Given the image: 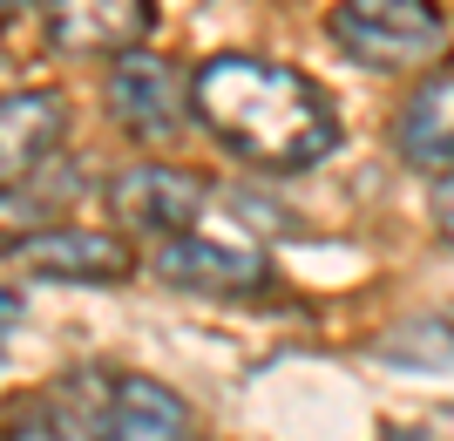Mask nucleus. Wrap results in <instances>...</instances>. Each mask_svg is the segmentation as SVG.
Wrapping results in <instances>:
<instances>
[{
    "mask_svg": "<svg viewBox=\"0 0 454 441\" xmlns=\"http://www.w3.org/2000/svg\"><path fill=\"white\" fill-rule=\"evenodd\" d=\"M190 115L197 130H210V143H224L258 170H305L340 143L333 96L265 55H210L190 75Z\"/></svg>",
    "mask_w": 454,
    "mask_h": 441,
    "instance_id": "obj_1",
    "label": "nucleus"
},
{
    "mask_svg": "<svg viewBox=\"0 0 454 441\" xmlns=\"http://www.w3.org/2000/svg\"><path fill=\"white\" fill-rule=\"evenodd\" d=\"M448 14L441 0H340L333 7V41L340 55H353L360 68H427L434 55H448Z\"/></svg>",
    "mask_w": 454,
    "mask_h": 441,
    "instance_id": "obj_2",
    "label": "nucleus"
},
{
    "mask_svg": "<svg viewBox=\"0 0 454 441\" xmlns=\"http://www.w3.org/2000/svg\"><path fill=\"white\" fill-rule=\"evenodd\" d=\"M102 96H109V115L136 143H170L190 115V82L176 75L170 55H115Z\"/></svg>",
    "mask_w": 454,
    "mask_h": 441,
    "instance_id": "obj_3",
    "label": "nucleus"
},
{
    "mask_svg": "<svg viewBox=\"0 0 454 441\" xmlns=\"http://www.w3.org/2000/svg\"><path fill=\"white\" fill-rule=\"evenodd\" d=\"M197 211H204V177L176 163H129L109 184V217L136 238H184Z\"/></svg>",
    "mask_w": 454,
    "mask_h": 441,
    "instance_id": "obj_4",
    "label": "nucleus"
},
{
    "mask_svg": "<svg viewBox=\"0 0 454 441\" xmlns=\"http://www.w3.org/2000/svg\"><path fill=\"white\" fill-rule=\"evenodd\" d=\"M14 258L35 279H61V286H122L136 272L129 245L115 231H89V224H48L14 238Z\"/></svg>",
    "mask_w": 454,
    "mask_h": 441,
    "instance_id": "obj_5",
    "label": "nucleus"
},
{
    "mask_svg": "<svg viewBox=\"0 0 454 441\" xmlns=\"http://www.w3.org/2000/svg\"><path fill=\"white\" fill-rule=\"evenodd\" d=\"M156 279L176 292H204V299H245V292H265L271 286V265L265 251H245V245H224V238H163L156 251Z\"/></svg>",
    "mask_w": 454,
    "mask_h": 441,
    "instance_id": "obj_6",
    "label": "nucleus"
},
{
    "mask_svg": "<svg viewBox=\"0 0 454 441\" xmlns=\"http://www.w3.org/2000/svg\"><path fill=\"white\" fill-rule=\"evenodd\" d=\"M156 0H48V48L75 61L129 55L150 35Z\"/></svg>",
    "mask_w": 454,
    "mask_h": 441,
    "instance_id": "obj_7",
    "label": "nucleus"
},
{
    "mask_svg": "<svg viewBox=\"0 0 454 441\" xmlns=\"http://www.w3.org/2000/svg\"><path fill=\"white\" fill-rule=\"evenodd\" d=\"M61 136H68V102L55 89H14V96H0V191H14V184L48 170Z\"/></svg>",
    "mask_w": 454,
    "mask_h": 441,
    "instance_id": "obj_8",
    "label": "nucleus"
},
{
    "mask_svg": "<svg viewBox=\"0 0 454 441\" xmlns=\"http://www.w3.org/2000/svg\"><path fill=\"white\" fill-rule=\"evenodd\" d=\"M394 150H400V163L420 170V177L454 170V75H427L414 96L400 102Z\"/></svg>",
    "mask_w": 454,
    "mask_h": 441,
    "instance_id": "obj_9",
    "label": "nucleus"
},
{
    "mask_svg": "<svg viewBox=\"0 0 454 441\" xmlns=\"http://www.w3.org/2000/svg\"><path fill=\"white\" fill-rule=\"evenodd\" d=\"M109 441H190V401L176 387H163V381L115 374Z\"/></svg>",
    "mask_w": 454,
    "mask_h": 441,
    "instance_id": "obj_10",
    "label": "nucleus"
},
{
    "mask_svg": "<svg viewBox=\"0 0 454 441\" xmlns=\"http://www.w3.org/2000/svg\"><path fill=\"white\" fill-rule=\"evenodd\" d=\"M41 401H48V414H55V428H61L68 441H109L115 374H95V366H82V374H68V381H55Z\"/></svg>",
    "mask_w": 454,
    "mask_h": 441,
    "instance_id": "obj_11",
    "label": "nucleus"
},
{
    "mask_svg": "<svg viewBox=\"0 0 454 441\" xmlns=\"http://www.w3.org/2000/svg\"><path fill=\"white\" fill-rule=\"evenodd\" d=\"M387 360H454V333L448 319H400L387 340H380Z\"/></svg>",
    "mask_w": 454,
    "mask_h": 441,
    "instance_id": "obj_12",
    "label": "nucleus"
},
{
    "mask_svg": "<svg viewBox=\"0 0 454 441\" xmlns=\"http://www.w3.org/2000/svg\"><path fill=\"white\" fill-rule=\"evenodd\" d=\"M0 441H68V435L55 428L48 401L35 394V401H14V407H7V421H0Z\"/></svg>",
    "mask_w": 454,
    "mask_h": 441,
    "instance_id": "obj_13",
    "label": "nucleus"
},
{
    "mask_svg": "<svg viewBox=\"0 0 454 441\" xmlns=\"http://www.w3.org/2000/svg\"><path fill=\"white\" fill-rule=\"evenodd\" d=\"M434 224H441V238L454 245V170H441V184H434Z\"/></svg>",
    "mask_w": 454,
    "mask_h": 441,
    "instance_id": "obj_14",
    "label": "nucleus"
},
{
    "mask_svg": "<svg viewBox=\"0 0 454 441\" xmlns=\"http://www.w3.org/2000/svg\"><path fill=\"white\" fill-rule=\"evenodd\" d=\"M14 7H27V0H0V20H7V14H14Z\"/></svg>",
    "mask_w": 454,
    "mask_h": 441,
    "instance_id": "obj_15",
    "label": "nucleus"
}]
</instances>
